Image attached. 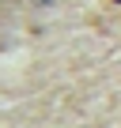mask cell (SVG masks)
Segmentation results:
<instances>
[{
	"mask_svg": "<svg viewBox=\"0 0 121 128\" xmlns=\"http://www.w3.org/2000/svg\"><path fill=\"white\" fill-rule=\"evenodd\" d=\"M117 4H121V0H117Z\"/></svg>",
	"mask_w": 121,
	"mask_h": 128,
	"instance_id": "1",
	"label": "cell"
}]
</instances>
